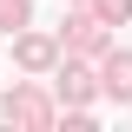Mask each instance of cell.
<instances>
[{
    "label": "cell",
    "mask_w": 132,
    "mask_h": 132,
    "mask_svg": "<svg viewBox=\"0 0 132 132\" xmlns=\"http://www.w3.org/2000/svg\"><path fill=\"white\" fill-rule=\"evenodd\" d=\"M7 119H33V126H40V119H46V99L40 93H7Z\"/></svg>",
    "instance_id": "3"
},
{
    "label": "cell",
    "mask_w": 132,
    "mask_h": 132,
    "mask_svg": "<svg viewBox=\"0 0 132 132\" xmlns=\"http://www.w3.org/2000/svg\"><path fill=\"white\" fill-rule=\"evenodd\" d=\"M99 93H106V99H119V106H132V53H112V60H106Z\"/></svg>",
    "instance_id": "1"
},
{
    "label": "cell",
    "mask_w": 132,
    "mask_h": 132,
    "mask_svg": "<svg viewBox=\"0 0 132 132\" xmlns=\"http://www.w3.org/2000/svg\"><path fill=\"white\" fill-rule=\"evenodd\" d=\"M99 13H106V20H126V13H132V0H99Z\"/></svg>",
    "instance_id": "6"
},
{
    "label": "cell",
    "mask_w": 132,
    "mask_h": 132,
    "mask_svg": "<svg viewBox=\"0 0 132 132\" xmlns=\"http://www.w3.org/2000/svg\"><path fill=\"white\" fill-rule=\"evenodd\" d=\"M13 60L40 73V66H53V40H40V33H27V40H20V46H13Z\"/></svg>",
    "instance_id": "2"
},
{
    "label": "cell",
    "mask_w": 132,
    "mask_h": 132,
    "mask_svg": "<svg viewBox=\"0 0 132 132\" xmlns=\"http://www.w3.org/2000/svg\"><path fill=\"white\" fill-rule=\"evenodd\" d=\"M0 27H7V33L27 27V0H0Z\"/></svg>",
    "instance_id": "5"
},
{
    "label": "cell",
    "mask_w": 132,
    "mask_h": 132,
    "mask_svg": "<svg viewBox=\"0 0 132 132\" xmlns=\"http://www.w3.org/2000/svg\"><path fill=\"white\" fill-rule=\"evenodd\" d=\"M60 99H73V106H79V99H93V79H86L79 66H66V73H60Z\"/></svg>",
    "instance_id": "4"
}]
</instances>
